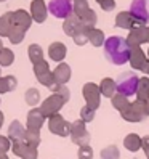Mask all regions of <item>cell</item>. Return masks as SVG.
<instances>
[{
    "mask_svg": "<svg viewBox=\"0 0 149 159\" xmlns=\"http://www.w3.org/2000/svg\"><path fill=\"white\" fill-rule=\"evenodd\" d=\"M104 57L112 64H125L130 61V47L127 43V39L119 35H112L106 39L104 42Z\"/></svg>",
    "mask_w": 149,
    "mask_h": 159,
    "instance_id": "cell-1",
    "label": "cell"
},
{
    "mask_svg": "<svg viewBox=\"0 0 149 159\" xmlns=\"http://www.w3.org/2000/svg\"><path fill=\"white\" fill-rule=\"evenodd\" d=\"M117 80H119V82H117V90H119V93L125 95L127 98L132 97V95H136L139 77L136 76L135 72H124V74H120Z\"/></svg>",
    "mask_w": 149,
    "mask_h": 159,
    "instance_id": "cell-2",
    "label": "cell"
},
{
    "mask_svg": "<svg viewBox=\"0 0 149 159\" xmlns=\"http://www.w3.org/2000/svg\"><path fill=\"white\" fill-rule=\"evenodd\" d=\"M68 103V100L64 98L63 95H59V93H53V95H50L46 100H43L42 106H40V111L43 113L45 117H51L55 114H59V109Z\"/></svg>",
    "mask_w": 149,
    "mask_h": 159,
    "instance_id": "cell-3",
    "label": "cell"
},
{
    "mask_svg": "<svg viewBox=\"0 0 149 159\" xmlns=\"http://www.w3.org/2000/svg\"><path fill=\"white\" fill-rule=\"evenodd\" d=\"M48 11L56 18L68 20L69 16L74 15V2L72 0H50Z\"/></svg>",
    "mask_w": 149,
    "mask_h": 159,
    "instance_id": "cell-4",
    "label": "cell"
},
{
    "mask_svg": "<svg viewBox=\"0 0 149 159\" xmlns=\"http://www.w3.org/2000/svg\"><path fill=\"white\" fill-rule=\"evenodd\" d=\"M71 140H72V143L79 145V148L88 145L90 134H88V130L85 127V122H83L82 119L72 122V125H71Z\"/></svg>",
    "mask_w": 149,
    "mask_h": 159,
    "instance_id": "cell-5",
    "label": "cell"
},
{
    "mask_svg": "<svg viewBox=\"0 0 149 159\" xmlns=\"http://www.w3.org/2000/svg\"><path fill=\"white\" fill-rule=\"evenodd\" d=\"M34 74H35L37 80H39L42 85L48 87V89H51L55 84H56V82H55L53 71H50V66H48V63H46L45 60L40 61V63H37V64H34Z\"/></svg>",
    "mask_w": 149,
    "mask_h": 159,
    "instance_id": "cell-6",
    "label": "cell"
},
{
    "mask_svg": "<svg viewBox=\"0 0 149 159\" xmlns=\"http://www.w3.org/2000/svg\"><path fill=\"white\" fill-rule=\"evenodd\" d=\"M82 93H83V98L87 101V106H90L91 109H98L99 108V103H101V90H99V85L93 82H87L82 89Z\"/></svg>",
    "mask_w": 149,
    "mask_h": 159,
    "instance_id": "cell-7",
    "label": "cell"
},
{
    "mask_svg": "<svg viewBox=\"0 0 149 159\" xmlns=\"http://www.w3.org/2000/svg\"><path fill=\"white\" fill-rule=\"evenodd\" d=\"M146 108H144V101L141 100H135L132 101V105L127 111L122 113V117L127 120V122H139L146 117Z\"/></svg>",
    "mask_w": 149,
    "mask_h": 159,
    "instance_id": "cell-8",
    "label": "cell"
},
{
    "mask_svg": "<svg viewBox=\"0 0 149 159\" xmlns=\"http://www.w3.org/2000/svg\"><path fill=\"white\" fill-rule=\"evenodd\" d=\"M71 125L72 124H69L61 114H55V116L48 117V129L55 135H59V137L71 135Z\"/></svg>",
    "mask_w": 149,
    "mask_h": 159,
    "instance_id": "cell-9",
    "label": "cell"
},
{
    "mask_svg": "<svg viewBox=\"0 0 149 159\" xmlns=\"http://www.w3.org/2000/svg\"><path fill=\"white\" fill-rule=\"evenodd\" d=\"M130 13L138 23L146 24L149 21V0H133L130 3Z\"/></svg>",
    "mask_w": 149,
    "mask_h": 159,
    "instance_id": "cell-10",
    "label": "cell"
},
{
    "mask_svg": "<svg viewBox=\"0 0 149 159\" xmlns=\"http://www.w3.org/2000/svg\"><path fill=\"white\" fill-rule=\"evenodd\" d=\"M144 42H147V27L139 23L127 35V43L130 47V50H132V48H136V47H139Z\"/></svg>",
    "mask_w": 149,
    "mask_h": 159,
    "instance_id": "cell-11",
    "label": "cell"
},
{
    "mask_svg": "<svg viewBox=\"0 0 149 159\" xmlns=\"http://www.w3.org/2000/svg\"><path fill=\"white\" fill-rule=\"evenodd\" d=\"M85 29H87V27L82 24L80 18L76 16V15L69 16L68 20H64V23H63V31H64V34L69 35V37H72V39H74L77 34H80L82 31H85Z\"/></svg>",
    "mask_w": 149,
    "mask_h": 159,
    "instance_id": "cell-12",
    "label": "cell"
},
{
    "mask_svg": "<svg viewBox=\"0 0 149 159\" xmlns=\"http://www.w3.org/2000/svg\"><path fill=\"white\" fill-rule=\"evenodd\" d=\"M11 149L16 156H20L23 159H37L39 153H37V148L29 146L26 142H13Z\"/></svg>",
    "mask_w": 149,
    "mask_h": 159,
    "instance_id": "cell-13",
    "label": "cell"
},
{
    "mask_svg": "<svg viewBox=\"0 0 149 159\" xmlns=\"http://www.w3.org/2000/svg\"><path fill=\"white\" fill-rule=\"evenodd\" d=\"M45 116L40 111V108H32L29 113H27V130H34V132H39L42 129L43 122H45Z\"/></svg>",
    "mask_w": 149,
    "mask_h": 159,
    "instance_id": "cell-14",
    "label": "cell"
},
{
    "mask_svg": "<svg viewBox=\"0 0 149 159\" xmlns=\"http://www.w3.org/2000/svg\"><path fill=\"white\" fill-rule=\"evenodd\" d=\"M147 55H144V52L141 50V47H136V48L130 50V64H132L133 69H144L146 63H147Z\"/></svg>",
    "mask_w": 149,
    "mask_h": 159,
    "instance_id": "cell-15",
    "label": "cell"
},
{
    "mask_svg": "<svg viewBox=\"0 0 149 159\" xmlns=\"http://www.w3.org/2000/svg\"><path fill=\"white\" fill-rule=\"evenodd\" d=\"M46 11H48V8H46L43 0H32L31 16H32V20H35V23H43L46 20Z\"/></svg>",
    "mask_w": 149,
    "mask_h": 159,
    "instance_id": "cell-16",
    "label": "cell"
},
{
    "mask_svg": "<svg viewBox=\"0 0 149 159\" xmlns=\"http://www.w3.org/2000/svg\"><path fill=\"white\" fill-rule=\"evenodd\" d=\"M139 23L135 20V16L130 11H120L116 16V26L120 27V29H130L132 31L135 26H138Z\"/></svg>",
    "mask_w": 149,
    "mask_h": 159,
    "instance_id": "cell-17",
    "label": "cell"
},
{
    "mask_svg": "<svg viewBox=\"0 0 149 159\" xmlns=\"http://www.w3.org/2000/svg\"><path fill=\"white\" fill-rule=\"evenodd\" d=\"M24 135H26V129L20 120H13L8 127V138L10 142H24Z\"/></svg>",
    "mask_w": 149,
    "mask_h": 159,
    "instance_id": "cell-18",
    "label": "cell"
},
{
    "mask_svg": "<svg viewBox=\"0 0 149 159\" xmlns=\"http://www.w3.org/2000/svg\"><path fill=\"white\" fill-rule=\"evenodd\" d=\"M53 76H55V82L59 84V85H64L69 79H71V66L66 63H59L53 71Z\"/></svg>",
    "mask_w": 149,
    "mask_h": 159,
    "instance_id": "cell-19",
    "label": "cell"
},
{
    "mask_svg": "<svg viewBox=\"0 0 149 159\" xmlns=\"http://www.w3.org/2000/svg\"><path fill=\"white\" fill-rule=\"evenodd\" d=\"M13 24L27 31L32 24V16L24 10H16V11H13Z\"/></svg>",
    "mask_w": 149,
    "mask_h": 159,
    "instance_id": "cell-20",
    "label": "cell"
},
{
    "mask_svg": "<svg viewBox=\"0 0 149 159\" xmlns=\"http://www.w3.org/2000/svg\"><path fill=\"white\" fill-rule=\"evenodd\" d=\"M99 90H101V95H104L106 98H112L119 92L117 90V82L111 77H104L99 84Z\"/></svg>",
    "mask_w": 149,
    "mask_h": 159,
    "instance_id": "cell-21",
    "label": "cell"
},
{
    "mask_svg": "<svg viewBox=\"0 0 149 159\" xmlns=\"http://www.w3.org/2000/svg\"><path fill=\"white\" fill-rule=\"evenodd\" d=\"M66 45L61 43V42H53L50 47H48V55L53 61H63L64 57H66Z\"/></svg>",
    "mask_w": 149,
    "mask_h": 159,
    "instance_id": "cell-22",
    "label": "cell"
},
{
    "mask_svg": "<svg viewBox=\"0 0 149 159\" xmlns=\"http://www.w3.org/2000/svg\"><path fill=\"white\" fill-rule=\"evenodd\" d=\"M13 27V11H7L0 16V37H8Z\"/></svg>",
    "mask_w": 149,
    "mask_h": 159,
    "instance_id": "cell-23",
    "label": "cell"
},
{
    "mask_svg": "<svg viewBox=\"0 0 149 159\" xmlns=\"http://www.w3.org/2000/svg\"><path fill=\"white\" fill-rule=\"evenodd\" d=\"M124 145H125V148L128 149V151L136 153L138 149H141V146H143V138L139 135H136V134H130V135L125 137Z\"/></svg>",
    "mask_w": 149,
    "mask_h": 159,
    "instance_id": "cell-24",
    "label": "cell"
},
{
    "mask_svg": "<svg viewBox=\"0 0 149 159\" xmlns=\"http://www.w3.org/2000/svg\"><path fill=\"white\" fill-rule=\"evenodd\" d=\"M87 35H88V42L93 47H101L104 45V32L96 29V27H91V29H87Z\"/></svg>",
    "mask_w": 149,
    "mask_h": 159,
    "instance_id": "cell-25",
    "label": "cell"
},
{
    "mask_svg": "<svg viewBox=\"0 0 149 159\" xmlns=\"http://www.w3.org/2000/svg\"><path fill=\"white\" fill-rule=\"evenodd\" d=\"M111 101H112V106L117 109V111H120V114L124 113V111H127L128 108H130V105H132V103H130V100L125 97V95H122V93H116V95L111 98Z\"/></svg>",
    "mask_w": 149,
    "mask_h": 159,
    "instance_id": "cell-26",
    "label": "cell"
},
{
    "mask_svg": "<svg viewBox=\"0 0 149 159\" xmlns=\"http://www.w3.org/2000/svg\"><path fill=\"white\" fill-rule=\"evenodd\" d=\"M149 98V77H139L138 90H136V100H147Z\"/></svg>",
    "mask_w": 149,
    "mask_h": 159,
    "instance_id": "cell-27",
    "label": "cell"
},
{
    "mask_svg": "<svg viewBox=\"0 0 149 159\" xmlns=\"http://www.w3.org/2000/svg\"><path fill=\"white\" fill-rule=\"evenodd\" d=\"M27 55H29V60H31L32 64H37V63L43 61V50H42V47L37 45V43L29 45V48H27Z\"/></svg>",
    "mask_w": 149,
    "mask_h": 159,
    "instance_id": "cell-28",
    "label": "cell"
},
{
    "mask_svg": "<svg viewBox=\"0 0 149 159\" xmlns=\"http://www.w3.org/2000/svg\"><path fill=\"white\" fill-rule=\"evenodd\" d=\"M16 77L15 76H5V77H0V93H7V92H11L16 89Z\"/></svg>",
    "mask_w": 149,
    "mask_h": 159,
    "instance_id": "cell-29",
    "label": "cell"
},
{
    "mask_svg": "<svg viewBox=\"0 0 149 159\" xmlns=\"http://www.w3.org/2000/svg\"><path fill=\"white\" fill-rule=\"evenodd\" d=\"M80 21H82V24L85 26L87 29H91V27H95V24H96V21H98V15L90 8V10L80 18Z\"/></svg>",
    "mask_w": 149,
    "mask_h": 159,
    "instance_id": "cell-30",
    "label": "cell"
},
{
    "mask_svg": "<svg viewBox=\"0 0 149 159\" xmlns=\"http://www.w3.org/2000/svg\"><path fill=\"white\" fill-rule=\"evenodd\" d=\"M24 35H26V31L23 29V27H18V26L13 24L10 34H8V39H10L11 43H20V42H23Z\"/></svg>",
    "mask_w": 149,
    "mask_h": 159,
    "instance_id": "cell-31",
    "label": "cell"
},
{
    "mask_svg": "<svg viewBox=\"0 0 149 159\" xmlns=\"http://www.w3.org/2000/svg\"><path fill=\"white\" fill-rule=\"evenodd\" d=\"M119 157H120V151L116 145H109L101 149V159H119Z\"/></svg>",
    "mask_w": 149,
    "mask_h": 159,
    "instance_id": "cell-32",
    "label": "cell"
},
{
    "mask_svg": "<svg viewBox=\"0 0 149 159\" xmlns=\"http://www.w3.org/2000/svg\"><path fill=\"white\" fill-rule=\"evenodd\" d=\"M72 2H74V15L79 16V18H82L90 10L88 0H72Z\"/></svg>",
    "mask_w": 149,
    "mask_h": 159,
    "instance_id": "cell-33",
    "label": "cell"
},
{
    "mask_svg": "<svg viewBox=\"0 0 149 159\" xmlns=\"http://www.w3.org/2000/svg\"><path fill=\"white\" fill-rule=\"evenodd\" d=\"M24 142L29 145V146L37 148V146L40 145V134H39V132H34V130H27V129H26Z\"/></svg>",
    "mask_w": 149,
    "mask_h": 159,
    "instance_id": "cell-34",
    "label": "cell"
},
{
    "mask_svg": "<svg viewBox=\"0 0 149 159\" xmlns=\"http://www.w3.org/2000/svg\"><path fill=\"white\" fill-rule=\"evenodd\" d=\"M24 98H26V103L29 106H35L37 103L40 101V92L37 90V89H29V90L26 92Z\"/></svg>",
    "mask_w": 149,
    "mask_h": 159,
    "instance_id": "cell-35",
    "label": "cell"
},
{
    "mask_svg": "<svg viewBox=\"0 0 149 159\" xmlns=\"http://www.w3.org/2000/svg\"><path fill=\"white\" fill-rule=\"evenodd\" d=\"M15 60V53L10 48L0 50V66H10Z\"/></svg>",
    "mask_w": 149,
    "mask_h": 159,
    "instance_id": "cell-36",
    "label": "cell"
},
{
    "mask_svg": "<svg viewBox=\"0 0 149 159\" xmlns=\"http://www.w3.org/2000/svg\"><path fill=\"white\" fill-rule=\"evenodd\" d=\"M80 119L83 120V122H91L93 119H95V109H91L90 106H83L80 109Z\"/></svg>",
    "mask_w": 149,
    "mask_h": 159,
    "instance_id": "cell-37",
    "label": "cell"
},
{
    "mask_svg": "<svg viewBox=\"0 0 149 159\" xmlns=\"http://www.w3.org/2000/svg\"><path fill=\"white\" fill-rule=\"evenodd\" d=\"M77 156L79 159H93V149L90 145H85V146H80L79 151H77Z\"/></svg>",
    "mask_w": 149,
    "mask_h": 159,
    "instance_id": "cell-38",
    "label": "cell"
},
{
    "mask_svg": "<svg viewBox=\"0 0 149 159\" xmlns=\"http://www.w3.org/2000/svg\"><path fill=\"white\" fill-rule=\"evenodd\" d=\"M11 145H13V143L10 142V138L0 135V154H5L8 149L11 148Z\"/></svg>",
    "mask_w": 149,
    "mask_h": 159,
    "instance_id": "cell-39",
    "label": "cell"
},
{
    "mask_svg": "<svg viewBox=\"0 0 149 159\" xmlns=\"http://www.w3.org/2000/svg\"><path fill=\"white\" fill-rule=\"evenodd\" d=\"M96 2L99 3V7L103 8L104 11H112L116 8V2H114V0H96Z\"/></svg>",
    "mask_w": 149,
    "mask_h": 159,
    "instance_id": "cell-40",
    "label": "cell"
},
{
    "mask_svg": "<svg viewBox=\"0 0 149 159\" xmlns=\"http://www.w3.org/2000/svg\"><path fill=\"white\" fill-rule=\"evenodd\" d=\"M74 42H76L77 45H85L88 42V35H87V29L82 31L80 34H77L76 37H74Z\"/></svg>",
    "mask_w": 149,
    "mask_h": 159,
    "instance_id": "cell-41",
    "label": "cell"
},
{
    "mask_svg": "<svg viewBox=\"0 0 149 159\" xmlns=\"http://www.w3.org/2000/svg\"><path fill=\"white\" fill-rule=\"evenodd\" d=\"M141 148L144 149V154L149 159V137H143V146Z\"/></svg>",
    "mask_w": 149,
    "mask_h": 159,
    "instance_id": "cell-42",
    "label": "cell"
},
{
    "mask_svg": "<svg viewBox=\"0 0 149 159\" xmlns=\"http://www.w3.org/2000/svg\"><path fill=\"white\" fill-rule=\"evenodd\" d=\"M144 108H146V114L149 116V98L144 100Z\"/></svg>",
    "mask_w": 149,
    "mask_h": 159,
    "instance_id": "cell-43",
    "label": "cell"
},
{
    "mask_svg": "<svg viewBox=\"0 0 149 159\" xmlns=\"http://www.w3.org/2000/svg\"><path fill=\"white\" fill-rule=\"evenodd\" d=\"M146 74H147V76H149V60H147V63H146V66H144V69H143Z\"/></svg>",
    "mask_w": 149,
    "mask_h": 159,
    "instance_id": "cell-44",
    "label": "cell"
},
{
    "mask_svg": "<svg viewBox=\"0 0 149 159\" xmlns=\"http://www.w3.org/2000/svg\"><path fill=\"white\" fill-rule=\"evenodd\" d=\"M2 124H3V114H2V111H0V127H2Z\"/></svg>",
    "mask_w": 149,
    "mask_h": 159,
    "instance_id": "cell-45",
    "label": "cell"
},
{
    "mask_svg": "<svg viewBox=\"0 0 149 159\" xmlns=\"http://www.w3.org/2000/svg\"><path fill=\"white\" fill-rule=\"evenodd\" d=\"M0 159H8V156L7 154H0Z\"/></svg>",
    "mask_w": 149,
    "mask_h": 159,
    "instance_id": "cell-46",
    "label": "cell"
},
{
    "mask_svg": "<svg viewBox=\"0 0 149 159\" xmlns=\"http://www.w3.org/2000/svg\"><path fill=\"white\" fill-rule=\"evenodd\" d=\"M0 50H3V43H2V39H0Z\"/></svg>",
    "mask_w": 149,
    "mask_h": 159,
    "instance_id": "cell-47",
    "label": "cell"
},
{
    "mask_svg": "<svg viewBox=\"0 0 149 159\" xmlns=\"http://www.w3.org/2000/svg\"><path fill=\"white\" fill-rule=\"evenodd\" d=\"M147 43H149V27H147Z\"/></svg>",
    "mask_w": 149,
    "mask_h": 159,
    "instance_id": "cell-48",
    "label": "cell"
},
{
    "mask_svg": "<svg viewBox=\"0 0 149 159\" xmlns=\"http://www.w3.org/2000/svg\"><path fill=\"white\" fill-rule=\"evenodd\" d=\"M147 58H149V50H147Z\"/></svg>",
    "mask_w": 149,
    "mask_h": 159,
    "instance_id": "cell-49",
    "label": "cell"
},
{
    "mask_svg": "<svg viewBox=\"0 0 149 159\" xmlns=\"http://www.w3.org/2000/svg\"><path fill=\"white\" fill-rule=\"evenodd\" d=\"M0 74H2V68H0Z\"/></svg>",
    "mask_w": 149,
    "mask_h": 159,
    "instance_id": "cell-50",
    "label": "cell"
},
{
    "mask_svg": "<svg viewBox=\"0 0 149 159\" xmlns=\"http://www.w3.org/2000/svg\"><path fill=\"white\" fill-rule=\"evenodd\" d=\"M0 2H5V0H0Z\"/></svg>",
    "mask_w": 149,
    "mask_h": 159,
    "instance_id": "cell-51",
    "label": "cell"
}]
</instances>
